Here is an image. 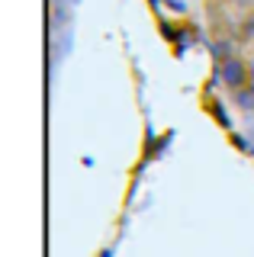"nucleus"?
<instances>
[{
    "instance_id": "obj_1",
    "label": "nucleus",
    "mask_w": 254,
    "mask_h": 257,
    "mask_svg": "<svg viewBox=\"0 0 254 257\" xmlns=\"http://www.w3.org/2000/svg\"><path fill=\"white\" fill-rule=\"evenodd\" d=\"M216 80H219L222 90H228V93H235V90H241V87L254 84L251 61H244L241 55H232V58L216 61Z\"/></svg>"
},
{
    "instance_id": "obj_2",
    "label": "nucleus",
    "mask_w": 254,
    "mask_h": 257,
    "mask_svg": "<svg viewBox=\"0 0 254 257\" xmlns=\"http://www.w3.org/2000/svg\"><path fill=\"white\" fill-rule=\"evenodd\" d=\"M228 96H232V106L238 112H254V84L241 87V90H235V93H228Z\"/></svg>"
},
{
    "instance_id": "obj_3",
    "label": "nucleus",
    "mask_w": 254,
    "mask_h": 257,
    "mask_svg": "<svg viewBox=\"0 0 254 257\" xmlns=\"http://www.w3.org/2000/svg\"><path fill=\"white\" fill-rule=\"evenodd\" d=\"M241 39H244V42H254V13L248 16V20H244V32H241Z\"/></svg>"
},
{
    "instance_id": "obj_4",
    "label": "nucleus",
    "mask_w": 254,
    "mask_h": 257,
    "mask_svg": "<svg viewBox=\"0 0 254 257\" xmlns=\"http://www.w3.org/2000/svg\"><path fill=\"white\" fill-rule=\"evenodd\" d=\"M251 52H254V42H251Z\"/></svg>"
}]
</instances>
